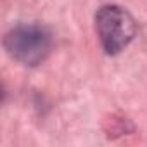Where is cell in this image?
<instances>
[{
	"label": "cell",
	"instance_id": "6da1fadb",
	"mask_svg": "<svg viewBox=\"0 0 147 147\" xmlns=\"http://www.w3.org/2000/svg\"><path fill=\"white\" fill-rule=\"evenodd\" d=\"M4 47L7 54L16 61L26 66H36L49 55L52 36L43 26L19 24L5 35Z\"/></svg>",
	"mask_w": 147,
	"mask_h": 147
},
{
	"label": "cell",
	"instance_id": "7a4b0ae2",
	"mask_svg": "<svg viewBox=\"0 0 147 147\" xmlns=\"http://www.w3.org/2000/svg\"><path fill=\"white\" fill-rule=\"evenodd\" d=\"M95 30L107 54L121 52L135 36L137 24L130 12L118 5L100 7L95 14Z\"/></svg>",
	"mask_w": 147,
	"mask_h": 147
}]
</instances>
